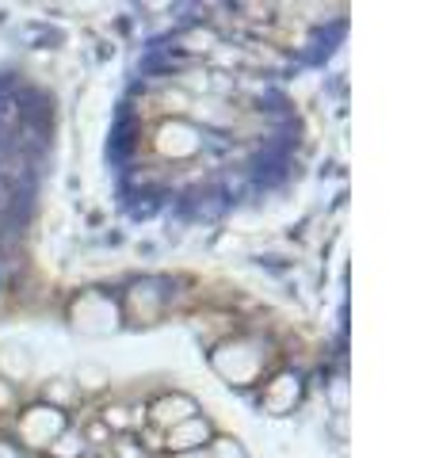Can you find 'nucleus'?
Returning a JSON list of instances; mask_svg holds the SVG:
<instances>
[{
    "instance_id": "1a4fd4ad",
    "label": "nucleus",
    "mask_w": 439,
    "mask_h": 458,
    "mask_svg": "<svg viewBox=\"0 0 439 458\" xmlns=\"http://www.w3.org/2000/svg\"><path fill=\"white\" fill-rule=\"evenodd\" d=\"M111 436H134L141 424H146V412L134 409V405H122V401H115V405H104L100 412H96Z\"/></svg>"
},
{
    "instance_id": "f257e3e1",
    "label": "nucleus",
    "mask_w": 439,
    "mask_h": 458,
    "mask_svg": "<svg viewBox=\"0 0 439 458\" xmlns=\"http://www.w3.org/2000/svg\"><path fill=\"white\" fill-rule=\"evenodd\" d=\"M210 370H215L225 386L245 390V386L264 382L267 352H264V344L252 336H225L215 344V352H210Z\"/></svg>"
},
{
    "instance_id": "39448f33",
    "label": "nucleus",
    "mask_w": 439,
    "mask_h": 458,
    "mask_svg": "<svg viewBox=\"0 0 439 458\" xmlns=\"http://www.w3.org/2000/svg\"><path fill=\"white\" fill-rule=\"evenodd\" d=\"M302 405V378L294 370H275L260 386V409L267 417H291Z\"/></svg>"
},
{
    "instance_id": "ddd939ff",
    "label": "nucleus",
    "mask_w": 439,
    "mask_h": 458,
    "mask_svg": "<svg viewBox=\"0 0 439 458\" xmlns=\"http://www.w3.org/2000/svg\"><path fill=\"white\" fill-rule=\"evenodd\" d=\"M73 382H77V390H80V397H84V394H100V390H107L111 375H107L104 367H96V363H84V367H77Z\"/></svg>"
},
{
    "instance_id": "a211bd4d",
    "label": "nucleus",
    "mask_w": 439,
    "mask_h": 458,
    "mask_svg": "<svg viewBox=\"0 0 439 458\" xmlns=\"http://www.w3.org/2000/svg\"><path fill=\"white\" fill-rule=\"evenodd\" d=\"M80 458H107V454H104V451H84Z\"/></svg>"
},
{
    "instance_id": "20e7f679",
    "label": "nucleus",
    "mask_w": 439,
    "mask_h": 458,
    "mask_svg": "<svg viewBox=\"0 0 439 458\" xmlns=\"http://www.w3.org/2000/svg\"><path fill=\"white\" fill-rule=\"evenodd\" d=\"M141 412H146V428H153V432L165 436L168 428L191 420L195 412H203V409H199V401H195L191 394H183V390H165V394L153 397Z\"/></svg>"
},
{
    "instance_id": "423d86ee",
    "label": "nucleus",
    "mask_w": 439,
    "mask_h": 458,
    "mask_svg": "<svg viewBox=\"0 0 439 458\" xmlns=\"http://www.w3.org/2000/svg\"><path fill=\"white\" fill-rule=\"evenodd\" d=\"M218 436V428L210 424L207 412H195L191 420H183L176 428H168L161 436V454H180V451H203L210 439Z\"/></svg>"
},
{
    "instance_id": "6e6552de",
    "label": "nucleus",
    "mask_w": 439,
    "mask_h": 458,
    "mask_svg": "<svg viewBox=\"0 0 439 458\" xmlns=\"http://www.w3.org/2000/svg\"><path fill=\"white\" fill-rule=\"evenodd\" d=\"M119 310H122V321L153 325V321H161V313H165V291H157V283H134Z\"/></svg>"
},
{
    "instance_id": "f3484780",
    "label": "nucleus",
    "mask_w": 439,
    "mask_h": 458,
    "mask_svg": "<svg viewBox=\"0 0 439 458\" xmlns=\"http://www.w3.org/2000/svg\"><path fill=\"white\" fill-rule=\"evenodd\" d=\"M168 458H210V451H180V454H168Z\"/></svg>"
},
{
    "instance_id": "0eeeda50",
    "label": "nucleus",
    "mask_w": 439,
    "mask_h": 458,
    "mask_svg": "<svg viewBox=\"0 0 439 458\" xmlns=\"http://www.w3.org/2000/svg\"><path fill=\"white\" fill-rule=\"evenodd\" d=\"M153 146H157L161 157H173V161H183V157H195L203 146V134L199 126L183 123V119H168L157 126V134H153Z\"/></svg>"
},
{
    "instance_id": "6ab92c4d",
    "label": "nucleus",
    "mask_w": 439,
    "mask_h": 458,
    "mask_svg": "<svg viewBox=\"0 0 439 458\" xmlns=\"http://www.w3.org/2000/svg\"><path fill=\"white\" fill-rule=\"evenodd\" d=\"M42 458H46V454H42Z\"/></svg>"
},
{
    "instance_id": "9d476101",
    "label": "nucleus",
    "mask_w": 439,
    "mask_h": 458,
    "mask_svg": "<svg viewBox=\"0 0 439 458\" xmlns=\"http://www.w3.org/2000/svg\"><path fill=\"white\" fill-rule=\"evenodd\" d=\"M31 367H35L31 352L16 348V344L0 352V378H8L12 386H16V382H23V378H31Z\"/></svg>"
},
{
    "instance_id": "9b49d317",
    "label": "nucleus",
    "mask_w": 439,
    "mask_h": 458,
    "mask_svg": "<svg viewBox=\"0 0 439 458\" xmlns=\"http://www.w3.org/2000/svg\"><path fill=\"white\" fill-rule=\"evenodd\" d=\"M38 401H46V405L62 409V412H73L77 401H80V390H77L73 378H54V382L42 386V397Z\"/></svg>"
},
{
    "instance_id": "2eb2a0df",
    "label": "nucleus",
    "mask_w": 439,
    "mask_h": 458,
    "mask_svg": "<svg viewBox=\"0 0 439 458\" xmlns=\"http://www.w3.org/2000/svg\"><path fill=\"white\" fill-rule=\"evenodd\" d=\"M16 409H20L16 386H12L8 378H0V417H16Z\"/></svg>"
},
{
    "instance_id": "f8f14e48",
    "label": "nucleus",
    "mask_w": 439,
    "mask_h": 458,
    "mask_svg": "<svg viewBox=\"0 0 439 458\" xmlns=\"http://www.w3.org/2000/svg\"><path fill=\"white\" fill-rule=\"evenodd\" d=\"M84 451H89V443H84V436H80V428L77 424H69L65 432L50 443V451H46V458H80Z\"/></svg>"
},
{
    "instance_id": "dca6fc26",
    "label": "nucleus",
    "mask_w": 439,
    "mask_h": 458,
    "mask_svg": "<svg viewBox=\"0 0 439 458\" xmlns=\"http://www.w3.org/2000/svg\"><path fill=\"white\" fill-rule=\"evenodd\" d=\"M0 458H27V454L20 451V443H16V439L0 436Z\"/></svg>"
},
{
    "instance_id": "4468645a",
    "label": "nucleus",
    "mask_w": 439,
    "mask_h": 458,
    "mask_svg": "<svg viewBox=\"0 0 439 458\" xmlns=\"http://www.w3.org/2000/svg\"><path fill=\"white\" fill-rule=\"evenodd\" d=\"M207 451H210V458H252L245 443H241L237 436H225V432H218L215 439H210Z\"/></svg>"
},
{
    "instance_id": "f03ea898",
    "label": "nucleus",
    "mask_w": 439,
    "mask_h": 458,
    "mask_svg": "<svg viewBox=\"0 0 439 458\" xmlns=\"http://www.w3.org/2000/svg\"><path fill=\"white\" fill-rule=\"evenodd\" d=\"M73 424L69 420V412L46 405V401H31V405L16 409V424H12V439L20 443L23 454H46L50 443L58 439L65 428Z\"/></svg>"
},
{
    "instance_id": "7ed1b4c3",
    "label": "nucleus",
    "mask_w": 439,
    "mask_h": 458,
    "mask_svg": "<svg viewBox=\"0 0 439 458\" xmlns=\"http://www.w3.org/2000/svg\"><path fill=\"white\" fill-rule=\"evenodd\" d=\"M69 321H73V328L84 336H107L122 325V310L115 298L104 291H84L69 302Z\"/></svg>"
}]
</instances>
